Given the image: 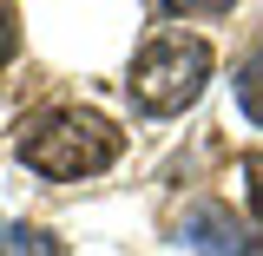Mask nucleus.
<instances>
[{"mask_svg":"<svg viewBox=\"0 0 263 256\" xmlns=\"http://www.w3.org/2000/svg\"><path fill=\"white\" fill-rule=\"evenodd\" d=\"M125 151V138L112 119H99V112H46V119H33L20 131V164H27L33 178H46V184H79V178H99V171H112Z\"/></svg>","mask_w":263,"mask_h":256,"instance_id":"nucleus-1","label":"nucleus"},{"mask_svg":"<svg viewBox=\"0 0 263 256\" xmlns=\"http://www.w3.org/2000/svg\"><path fill=\"white\" fill-rule=\"evenodd\" d=\"M211 40H197V33H158V40H145L138 46V60L125 72V92L132 105L145 112V119H178V112H191L204 86H211Z\"/></svg>","mask_w":263,"mask_h":256,"instance_id":"nucleus-2","label":"nucleus"},{"mask_svg":"<svg viewBox=\"0 0 263 256\" xmlns=\"http://www.w3.org/2000/svg\"><path fill=\"white\" fill-rule=\"evenodd\" d=\"M178 243L191 256H243L250 250V230L237 224L230 204H191L184 224H178Z\"/></svg>","mask_w":263,"mask_h":256,"instance_id":"nucleus-3","label":"nucleus"},{"mask_svg":"<svg viewBox=\"0 0 263 256\" xmlns=\"http://www.w3.org/2000/svg\"><path fill=\"white\" fill-rule=\"evenodd\" d=\"M237 112L250 119V125H263V46H250L243 60H237Z\"/></svg>","mask_w":263,"mask_h":256,"instance_id":"nucleus-4","label":"nucleus"},{"mask_svg":"<svg viewBox=\"0 0 263 256\" xmlns=\"http://www.w3.org/2000/svg\"><path fill=\"white\" fill-rule=\"evenodd\" d=\"M7 237H13L7 256H66V243L53 237V230H40V224H13Z\"/></svg>","mask_w":263,"mask_h":256,"instance_id":"nucleus-5","label":"nucleus"},{"mask_svg":"<svg viewBox=\"0 0 263 256\" xmlns=\"http://www.w3.org/2000/svg\"><path fill=\"white\" fill-rule=\"evenodd\" d=\"M164 13H178V20H224V13H237V0H164Z\"/></svg>","mask_w":263,"mask_h":256,"instance_id":"nucleus-6","label":"nucleus"},{"mask_svg":"<svg viewBox=\"0 0 263 256\" xmlns=\"http://www.w3.org/2000/svg\"><path fill=\"white\" fill-rule=\"evenodd\" d=\"M13 53H20V13H13V0H0V72L13 66Z\"/></svg>","mask_w":263,"mask_h":256,"instance_id":"nucleus-7","label":"nucleus"},{"mask_svg":"<svg viewBox=\"0 0 263 256\" xmlns=\"http://www.w3.org/2000/svg\"><path fill=\"white\" fill-rule=\"evenodd\" d=\"M243 197H250V210L263 224V151H243Z\"/></svg>","mask_w":263,"mask_h":256,"instance_id":"nucleus-8","label":"nucleus"},{"mask_svg":"<svg viewBox=\"0 0 263 256\" xmlns=\"http://www.w3.org/2000/svg\"><path fill=\"white\" fill-rule=\"evenodd\" d=\"M0 237H7V224H0ZM0 256H7V243H0Z\"/></svg>","mask_w":263,"mask_h":256,"instance_id":"nucleus-9","label":"nucleus"}]
</instances>
